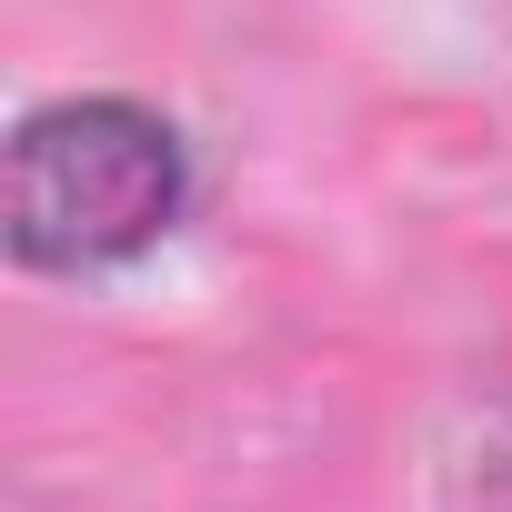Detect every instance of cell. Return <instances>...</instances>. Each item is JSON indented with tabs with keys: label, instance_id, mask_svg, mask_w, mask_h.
Returning a JSON list of instances; mask_svg holds the SVG:
<instances>
[{
	"label": "cell",
	"instance_id": "6da1fadb",
	"mask_svg": "<svg viewBox=\"0 0 512 512\" xmlns=\"http://www.w3.org/2000/svg\"><path fill=\"white\" fill-rule=\"evenodd\" d=\"M181 131L131 101L31 111L11 141V241L41 272H111L181 221Z\"/></svg>",
	"mask_w": 512,
	"mask_h": 512
}]
</instances>
